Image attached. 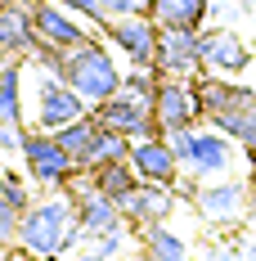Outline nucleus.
<instances>
[{"instance_id":"f257e3e1","label":"nucleus","mask_w":256,"mask_h":261,"mask_svg":"<svg viewBox=\"0 0 256 261\" xmlns=\"http://www.w3.org/2000/svg\"><path fill=\"white\" fill-rule=\"evenodd\" d=\"M193 95H198V113H203L207 126L225 130L238 149L256 144V90L252 86H238L234 77H216V72H198Z\"/></svg>"},{"instance_id":"f03ea898","label":"nucleus","mask_w":256,"mask_h":261,"mask_svg":"<svg viewBox=\"0 0 256 261\" xmlns=\"http://www.w3.org/2000/svg\"><path fill=\"white\" fill-rule=\"evenodd\" d=\"M77 243H86V239H81L77 207H72V198L63 189L50 194V198H36L18 221V248L36 261H59Z\"/></svg>"},{"instance_id":"7ed1b4c3","label":"nucleus","mask_w":256,"mask_h":261,"mask_svg":"<svg viewBox=\"0 0 256 261\" xmlns=\"http://www.w3.org/2000/svg\"><path fill=\"white\" fill-rule=\"evenodd\" d=\"M59 77L95 108V104H103L108 95L122 90V77H126V72H122V63H117V50H112L103 36H90L86 45H77V50H68L59 59Z\"/></svg>"},{"instance_id":"20e7f679","label":"nucleus","mask_w":256,"mask_h":261,"mask_svg":"<svg viewBox=\"0 0 256 261\" xmlns=\"http://www.w3.org/2000/svg\"><path fill=\"white\" fill-rule=\"evenodd\" d=\"M18 158H23V171L32 185H41V189H50V194H59V189H68V185L81 176V167L72 162V153L59 144V135L54 130H27L23 135V149H18Z\"/></svg>"},{"instance_id":"39448f33","label":"nucleus","mask_w":256,"mask_h":261,"mask_svg":"<svg viewBox=\"0 0 256 261\" xmlns=\"http://www.w3.org/2000/svg\"><path fill=\"white\" fill-rule=\"evenodd\" d=\"M32 68H36V113H32L36 130H59V126H68V122H77V117L90 113V104L59 72L41 68V63H32Z\"/></svg>"},{"instance_id":"423d86ee","label":"nucleus","mask_w":256,"mask_h":261,"mask_svg":"<svg viewBox=\"0 0 256 261\" xmlns=\"http://www.w3.org/2000/svg\"><path fill=\"white\" fill-rule=\"evenodd\" d=\"M99 36L126 59V68H153L157 59V23L149 14H122L99 27Z\"/></svg>"},{"instance_id":"0eeeda50","label":"nucleus","mask_w":256,"mask_h":261,"mask_svg":"<svg viewBox=\"0 0 256 261\" xmlns=\"http://www.w3.org/2000/svg\"><path fill=\"white\" fill-rule=\"evenodd\" d=\"M95 113V122L108 130H122L130 140H144V135H162L157 130V117H153V99L149 95H139V90H117V95H108L103 104L90 108Z\"/></svg>"},{"instance_id":"6e6552de","label":"nucleus","mask_w":256,"mask_h":261,"mask_svg":"<svg viewBox=\"0 0 256 261\" xmlns=\"http://www.w3.org/2000/svg\"><path fill=\"white\" fill-rule=\"evenodd\" d=\"M32 27H36V41H41V45H54V50H77L90 36H99V32L86 27L81 14H72V9L59 5V0H36V5H32Z\"/></svg>"},{"instance_id":"1a4fd4ad","label":"nucleus","mask_w":256,"mask_h":261,"mask_svg":"<svg viewBox=\"0 0 256 261\" xmlns=\"http://www.w3.org/2000/svg\"><path fill=\"white\" fill-rule=\"evenodd\" d=\"M153 117L157 130L171 135V130L198 126L203 113H198V95H193V77H162L153 90Z\"/></svg>"},{"instance_id":"9d476101","label":"nucleus","mask_w":256,"mask_h":261,"mask_svg":"<svg viewBox=\"0 0 256 261\" xmlns=\"http://www.w3.org/2000/svg\"><path fill=\"white\" fill-rule=\"evenodd\" d=\"M198 50H203V72H216V77H243L256 59L252 45L234 27H203Z\"/></svg>"},{"instance_id":"9b49d317","label":"nucleus","mask_w":256,"mask_h":261,"mask_svg":"<svg viewBox=\"0 0 256 261\" xmlns=\"http://www.w3.org/2000/svg\"><path fill=\"white\" fill-rule=\"evenodd\" d=\"M198 27H157V59L153 68L162 77H198L203 50H198Z\"/></svg>"},{"instance_id":"f8f14e48","label":"nucleus","mask_w":256,"mask_h":261,"mask_svg":"<svg viewBox=\"0 0 256 261\" xmlns=\"http://www.w3.org/2000/svg\"><path fill=\"white\" fill-rule=\"evenodd\" d=\"M117 207H122V216H126L130 230H149V225H162V221L176 212V189H171V185L139 180L130 194L117 198Z\"/></svg>"},{"instance_id":"ddd939ff","label":"nucleus","mask_w":256,"mask_h":261,"mask_svg":"<svg viewBox=\"0 0 256 261\" xmlns=\"http://www.w3.org/2000/svg\"><path fill=\"white\" fill-rule=\"evenodd\" d=\"M130 167L139 180H153V185H171L176 189L184 167H180L176 149L166 135H144V140H130Z\"/></svg>"},{"instance_id":"4468645a","label":"nucleus","mask_w":256,"mask_h":261,"mask_svg":"<svg viewBox=\"0 0 256 261\" xmlns=\"http://www.w3.org/2000/svg\"><path fill=\"white\" fill-rule=\"evenodd\" d=\"M193 207H198V216L203 221H211V225H225V221H238L243 212H247V185L238 180H198V189H193Z\"/></svg>"},{"instance_id":"2eb2a0df","label":"nucleus","mask_w":256,"mask_h":261,"mask_svg":"<svg viewBox=\"0 0 256 261\" xmlns=\"http://www.w3.org/2000/svg\"><path fill=\"white\" fill-rule=\"evenodd\" d=\"M234 167V140L225 135V130L216 126H203L193 130V158H189V176L193 180H220V176H230Z\"/></svg>"},{"instance_id":"dca6fc26","label":"nucleus","mask_w":256,"mask_h":261,"mask_svg":"<svg viewBox=\"0 0 256 261\" xmlns=\"http://www.w3.org/2000/svg\"><path fill=\"white\" fill-rule=\"evenodd\" d=\"M135 243H139V257L144 261H189L184 234H176L166 221L162 225H149V230H135Z\"/></svg>"},{"instance_id":"f3484780","label":"nucleus","mask_w":256,"mask_h":261,"mask_svg":"<svg viewBox=\"0 0 256 261\" xmlns=\"http://www.w3.org/2000/svg\"><path fill=\"white\" fill-rule=\"evenodd\" d=\"M157 27H207V0H149L144 9Z\"/></svg>"},{"instance_id":"a211bd4d","label":"nucleus","mask_w":256,"mask_h":261,"mask_svg":"<svg viewBox=\"0 0 256 261\" xmlns=\"http://www.w3.org/2000/svg\"><path fill=\"white\" fill-rule=\"evenodd\" d=\"M23 59H5L0 63V117L5 122H23Z\"/></svg>"},{"instance_id":"6ab92c4d","label":"nucleus","mask_w":256,"mask_h":261,"mask_svg":"<svg viewBox=\"0 0 256 261\" xmlns=\"http://www.w3.org/2000/svg\"><path fill=\"white\" fill-rule=\"evenodd\" d=\"M86 180L95 185L99 194H108V198L117 203L122 194H130V189L139 185V176H135L130 158H122V162H103V167H95V171H86Z\"/></svg>"},{"instance_id":"aec40b11","label":"nucleus","mask_w":256,"mask_h":261,"mask_svg":"<svg viewBox=\"0 0 256 261\" xmlns=\"http://www.w3.org/2000/svg\"><path fill=\"white\" fill-rule=\"evenodd\" d=\"M99 122H95V113H86V117H77V122H68V126H59L54 130V135H59V144H63V149H68V153H72V162H86V153H90V149H95V140H99Z\"/></svg>"},{"instance_id":"412c9836","label":"nucleus","mask_w":256,"mask_h":261,"mask_svg":"<svg viewBox=\"0 0 256 261\" xmlns=\"http://www.w3.org/2000/svg\"><path fill=\"white\" fill-rule=\"evenodd\" d=\"M122 158H130V135L103 126L99 140H95V149H90L86 162H81V171H95V167H103V162H122Z\"/></svg>"},{"instance_id":"4be33fe9","label":"nucleus","mask_w":256,"mask_h":261,"mask_svg":"<svg viewBox=\"0 0 256 261\" xmlns=\"http://www.w3.org/2000/svg\"><path fill=\"white\" fill-rule=\"evenodd\" d=\"M0 194H5L18 212H27L32 203H36V198H32V185H27V171L18 176L14 167H5V171H0Z\"/></svg>"},{"instance_id":"5701e85b","label":"nucleus","mask_w":256,"mask_h":261,"mask_svg":"<svg viewBox=\"0 0 256 261\" xmlns=\"http://www.w3.org/2000/svg\"><path fill=\"white\" fill-rule=\"evenodd\" d=\"M243 0H207V27H230L234 18H243Z\"/></svg>"},{"instance_id":"b1692460","label":"nucleus","mask_w":256,"mask_h":261,"mask_svg":"<svg viewBox=\"0 0 256 261\" xmlns=\"http://www.w3.org/2000/svg\"><path fill=\"white\" fill-rule=\"evenodd\" d=\"M18 221H23V212L0 194V243H9V248L18 243Z\"/></svg>"},{"instance_id":"393cba45","label":"nucleus","mask_w":256,"mask_h":261,"mask_svg":"<svg viewBox=\"0 0 256 261\" xmlns=\"http://www.w3.org/2000/svg\"><path fill=\"white\" fill-rule=\"evenodd\" d=\"M59 5H68L72 14H81V18H86V23H95V32L108 23V14H103V5H99V0H59Z\"/></svg>"},{"instance_id":"a878e982","label":"nucleus","mask_w":256,"mask_h":261,"mask_svg":"<svg viewBox=\"0 0 256 261\" xmlns=\"http://www.w3.org/2000/svg\"><path fill=\"white\" fill-rule=\"evenodd\" d=\"M23 135H27L23 122H5L0 117V153H18L23 149Z\"/></svg>"},{"instance_id":"bb28decb","label":"nucleus","mask_w":256,"mask_h":261,"mask_svg":"<svg viewBox=\"0 0 256 261\" xmlns=\"http://www.w3.org/2000/svg\"><path fill=\"white\" fill-rule=\"evenodd\" d=\"M193 130L198 126H184V130H171V135H166L171 149H176V158H180V167H189V158H193Z\"/></svg>"},{"instance_id":"cd10ccee","label":"nucleus","mask_w":256,"mask_h":261,"mask_svg":"<svg viewBox=\"0 0 256 261\" xmlns=\"http://www.w3.org/2000/svg\"><path fill=\"white\" fill-rule=\"evenodd\" d=\"M103 5V14L108 18H122V14H144L149 9V0H99Z\"/></svg>"},{"instance_id":"c85d7f7f","label":"nucleus","mask_w":256,"mask_h":261,"mask_svg":"<svg viewBox=\"0 0 256 261\" xmlns=\"http://www.w3.org/2000/svg\"><path fill=\"white\" fill-rule=\"evenodd\" d=\"M72 261H112V257H103V252H95V248H86V252H77Z\"/></svg>"},{"instance_id":"c756f323","label":"nucleus","mask_w":256,"mask_h":261,"mask_svg":"<svg viewBox=\"0 0 256 261\" xmlns=\"http://www.w3.org/2000/svg\"><path fill=\"white\" fill-rule=\"evenodd\" d=\"M5 261H36V257H27L23 248H18V243H14V248H9V257H5Z\"/></svg>"},{"instance_id":"7c9ffc66","label":"nucleus","mask_w":256,"mask_h":261,"mask_svg":"<svg viewBox=\"0 0 256 261\" xmlns=\"http://www.w3.org/2000/svg\"><path fill=\"white\" fill-rule=\"evenodd\" d=\"M247 216L256 221V189H252V185H247Z\"/></svg>"},{"instance_id":"2f4dec72","label":"nucleus","mask_w":256,"mask_h":261,"mask_svg":"<svg viewBox=\"0 0 256 261\" xmlns=\"http://www.w3.org/2000/svg\"><path fill=\"white\" fill-rule=\"evenodd\" d=\"M243 153H247V167H256V144H252V149H243Z\"/></svg>"},{"instance_id":"473e14b6","label":"nucleus","mask_w":256,"mask_h":261,"mask_svg":"<svg viewBox=\"0 0 256 261\" xmlns=\"http://www.w3.org/2000/svg\"><path fill=\"white\" fill-rule=\"evenodd\" d=\"M5 257H9V243H0V261H5Z\"/></svg>"},{"instance_id":"72a5a7b5","label":"nucleus","mask_w":256,"mask_h":261,"mask_svg":"<svg viewBox=\"0 0 256 261\" xmlns=\"http://www.w3.org/2000/svg\"><path fill=\"white\" fill-rule=\"evenodd\" d=\"M247 185H252V189H256V167H252V180H247Z\"/></svg>"},{"instance_id":"f704fd0d","label":"nucleus","mask_w":256,"mask_h":261,"mask_svg":"<svg viewBox=\"0 0 256 261\" xmlns=\"http://www.w3.org/2000/svg\"><path fill=\"white\" fill-rule=\"evenodd\" d=\"M243 5H247V9H256V0H243Z\"/></svg>"},{"instance_id":"c9c22d12","label":"nucleus","mask_w":256,"mask_h":261,"mask_svg":"<svg viewBox=\"0 0 256 261\" xmlns=\"http://www.w3.org/2000/svg\"><path fill=\"white\" fill-rule=\"evenodd\" d=\"M0 171H5V153H0Z\"/></svg>"},{"instance_id":"e433bc0d","label":"nucleus","mask_w":256,"mask_h":261,"mask_svg":"<svg viewBox=\"0 0 256 261\" xmlns=\"http://www.w3.org/2000/svg\"><path fill=\"white\" fill-rule=\"evenodd\" d=\"M135 261H144V257H135Z\"/></svg>"}]
</instances>
